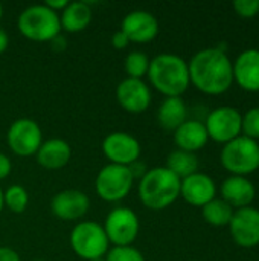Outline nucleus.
<instances>
[{"label": "nucleus", "instance_id": "nucleus-39", "mask_svg": "<svg viewBox=\"0 0 259 261\" xmlns=\"http://www.w3.org/2000/svg\"><path fill=\"white\" fill-rule=\"evenodd\" d=\"M35 261H43V260H35Z\"/></svg>", "mask_w": 259, "mask_h": 261}, {"label": "nucleus", "instance_id": "nucleus-1", "mask_svg": "<svg viewBox=\"0 0 259 261\" xmlns=\"http://www.w3.org/2000/svg\"><path fill=\"white\" fill-rule=\"evenodd\" d=\"M188 69L191 84L206 95H221L234 83L232 61L220 47L198 50L188 63Z\"/></svg>", "mask_w": 259, "mask_h": 261}, {"label": "nucleus", "instance_id": "nucleus-33", "mask_svg": "<svg viewBox=\"0 0 259 261\" xmlns=\"http://www.w3.org/2000/svg\"><path fill=\"white\" fill-rule=\"evenodd\" d=\"M0 261H20V255L8 246H0Z\"/></svg>", "mask_w": 259, "mask_h": 261}, {"label": "nucleus", "instance_id": "nucleus-14", "mask_svg": "<svg viewBox=\"0 0 259 261\" xmlns=\"http://www.w3.org/2000/svg\"><path fill=\"white\" fill-rule=\"evenodd\" d=\"M90 208V199L79 190H63L58 191L50 200V211L55 217L72 222L82 219Z\"/></svg>", "mask_w": 259, "mask_h": 261}, {"label": "nucleus", "instance_id": "nucleus-27", "mask_svg": "<svg viewBox=\"0 0 259 261\" xmlns=\"http://www.w3.org/2000/svg\"><path fill=\"white\" fill-rule=\"evenodd\" d=\"M104 261H145V257L133 246H111Z\"/></svg>", "mask_w": 259, "mask_h": 261}, {"label": "nucleus", "instance_id": "nucleus-6", "mask_svg": "<svg viewBox=\"0 0 259 261\" xmlns=\"http://www.w3.org/2000/svg\"><path fill=\"white\" fill-rule=\"evenodd\" d=\"M70 246L73 252L87 261L101 260L110 249V242L102 225L96 222H79L70 232Z\"/></svg>", "mask_w": 259, "mask_h": 261}, {"label": "nucleus", "instance_id": "nucleus-5", "mask_svg": "<svg viewBox=\"0 0 259 261\" xmlns=\"http://www.w3.org/2000/svg\"><path fill=\"white\" fill-rule=\"evenodd\" d=\"M221 165L232 176H249L259 170V144L246 136H238L224 144L220 154Z\"/></svg>", "mask_w": 259, "mask_h": 261}, {"label": "nucleus", "instance_id": "nucleus-31", "mask_svg": "<svg viewBox=\"0 0 259 261\" xmlns=\"http://www.w3.org/2000/svg\"><path fill=\"white\" fill-rule=\"evenodd\" d=\"M11 171H12V162H11V159L6 154L0 153V180L6 179L11 174Z\"/></svg>", "mask_w": 259, "mask_h": 261}, {"label": "nucleus", "instance_id": "nucleus-35", "mask_svg": "<svg viewBox=\"0 0 259 261\" xmlns=\"http://www.w3.org/2000/svg\"><path fill=\"white\" fill-rule=\"evenodd\" d=\"M50 46H52V49L53 50H64L66 49V46H67V41H66V38H63L61 37V34L58 35V37H55L52 41H50Z\"/></svg>", "mask_w": 259, "mask_h": 261}, {"label": "nucleus", "instance_id": "nucleus-9", "mask_svg": "<svg viewBox=\"0 0 259 261\" xmlns=\"http://www.w3.org/2000/svg\"><path fill=\"white\" fill-rule=\"evenodd\" d=\"M209 139L218 144H227L241 136L243 115L238 109L231 106H221L214 109L203 122Z\"/></svg>", "mask_w": 259, "mask_h": 261}, {"label": "nucleus", "instance_id": "nucleus-24", "mask_svg": "<svg viewBox=\"0 0 259 261\" xmlns=\"http://www.w3.org/2000/svg\"><path fill=\"white\" fill-rule=\"evenodd\" d=\"M234 211L235 210L229 203H226L223 199L215 197L202 208V216H203V220L209 223L211 226L223 228V226H229Z\"/></svg>", "mask_w": 259, "mask_h": 261}, {"label": "nucleus", "instance_id": "nucleus-30", "mask_svg": "<svg viewBox=\"0 0 259 261\" xmlns=\"http://www.w3.org/2000/svg\"><path fill=\"white\" fill-rule=\"evenodd\" d=\"M128 44H130V40H128V37H127L121 29L116 31V32L111 35V46H113L114 49L121 50V49H125Z\"/></svg>", "mask_w": 259, "mask_h": 261}, {"label": "nucleus", "instance_id": "nucleus-18", "mask_svg": "<svg viewBox=\"0 0 259 261\" xmlns=\"http://www.w3.org/2000/svg\"><path fill=\"white\" fill-rule=\"evenodd\" d=\"M221 199L234 210L247 208L256 197L255 185L243 176H229L221 184Z\"/></svg>", "mask_w": 259, "mask_h": 261}, {"label": "nucleus", "instance_id": "nucleus-3", "mask_svg": "<svg viewBox=\"0 0 259 261\" xmlns=\"http://www.w3.org/2000/svg\"><path fill=\"white\" fill-rule=\"evenodd\" d=\"M180 182L166 167L150 168L139 180L140 202L153 211L166 210L180 197Z\"/></svg>", "mask_w": 259, "mask_h": 261}, {"label": "nucleus", "instance_id": "nucleus-20", "mask_svg": "<svg viewBox=\"0 0 259 261\" xmlns=\"http://www.w3.org/2000/svg\"><path fill=\"white\" fill-rule=\"evenodd\" d=\"M209 141L206 127L195 119H186L177 130H174V142L179 150L195 153L202 150Z\"/></svg>", "mask_w": 259, "mask_h": 261}, {"label": "nucleus", "instance_id": "nucleus-36", "mask_svg": "<svg viewBox=\"0 0 259 261\" xmlns=\"http://www.w3.org/2000/svg\"><path fill=\"white\" fill-rule=\"evenodd\" d=\"M9 46V35L5 29L0 28V54H3Z\"/></svg>", "mask_w": 259, "mask_h": 261}, {"label": "nucleus", "instance_id": "nucleus-13", "mask_svg": "<svg viewBox=\"0 0 259 261\" xmlns=\"http://www.w3.org/2000/svg\"><path fill=\"white\" fill-rule=\"evenodd\" d=\"M116 99L128 113H143L151 104V90L143 80L127 76L116 87Z\"/></svg>", "mask_w": 259, "mask_h": 261}, {"label": "nucleus", "instance_id": "nucleus-23", "mask_svg": "<svg viewBox=\"0 0 259 261\" xmlns=\"http://www.w3.org/2000/svg\"><path fill=\"white\" fill-rule=\"evenodd\" d=\"M165 167L182 180L185 177H189L191 174H195L198 171L200 164L195 153H189L177 148L172 153H169Z\"/></svg>", "mask_w": 259, "mask_h": 261}, {"label": "nucleus", "instance_id": "nucleus-7", "mask_svg": "<svg viewBox=\"0 0 259 261\" xmlns=\"http://www.w3.org/2000/svg\"><path fill=\"white\" fill-rule=\"evenodd\" d=\"M134 177L128 167L107 164L101 168L95 180L96 194L105 202H119L125 199L133 188Z\"/></svg>", "mask_w": 259, "mask_h": 261}, {"label": "nucleus", "instance_id": "nucleus-28", "mask_svg": "<svg viewBox=\"0 0 259 261\" xmlns=\"http://www.w3.org/2000/svg\"><path fill=\"white\" fill-rule=\"evenodd\" d=\"M241 135L253 141L259 139V107H253L243 115Z\"/></svg>", "mask_w": 259, "mask_h": 261}, {"label": "nucleus", "instance_id": "nucleus-17", "mask_svg": "<svg viewBox=\"0 0 259 261\" xmlns=\"http://www.w3.org/2000/svg\"><path fill=\"white\" fill-rule=\"evenodd\" d=\"M234 81L247 92H259V49L241 52L232 63Z\"/></svg>", "mask_w": 259, "mask_h": 261}, {"label": "nucleus", "instance_id": "nucleus-25", "mask_svg": "<svg viewBox=\"0 0 259 261\" xmlns=\"http://www.w3.org/2000/svg\"><path fill=\"white\" fill-rule=\"evenodd\" d=\"M29 203V194L23 185H11L3 191V206L14 214H21L26 211Z\"/></svg>", "mask_w": 259, "mask_h": 261}, {"label": "nucleus", "instance_id": "nucleus-34", "mask_svg": "<svg viewBox=\"0 0 259 261\" xmlns=\"http://www.w3.org/2000/svg\"><path fill=\"white\" fill-rule=\"evenodd\" d=\"M67 3H69V0H46V2H44V5H46L49 9H52V11H55V12H58V14L67 6Z\"/></svg>", "mask_w": 259, "mask_h": 261}, {"label": "nucleus", "instance_id": "nucleus-26", "mask_svg": "<svg viewBox=\"0 0 259 261\" xmlns=\"http://www.w3.org/2000/svg\"><path fill=\"white\" fill-rule=\"evenodd\" d=\"M150 67V58L142 50H131L124 61V69L128 75V78L142 80L148 73Z\"/></svg>", "mask_w": 259, "mask_h": 261}, {"label": "nucleus", "instance_id": "nucleus-37", "mask_svg": "<svg viewBox=\"0 0 259 261\" xmlns=\"http://www.w3.org/2000/svg\"><path fill=\"white\" fill-rule=\"evenodd\" d=\"M3 208H5V206H3V191H2V188H0V213H2Z\"/></svg>", "mask_w": 259, "mask_h": 261}, {"label": "nucleus", "instance_id": "nucleus-2", "mask_svg": "<svg viewBox=\"0 0 259 261\" xmlns=\"http://www.w3.org/2000/svg\"><path fill=\"white\" fill-rule=\"evenodd\" d=\"M147 75L151 86L166 98L182 96L191 84L188 61L176 54H159L151 58Z\"/></svg>", "mask_w": 259, "mask_h": 261}, {"label": "nucleus", "instance_id": "nucleus-19", "mask_svg": "<svg viewBox=\"0 0 259 261\" xmlns=\"http://www.w3.org/2000/svg\"><path fill=\"white\" fill-rule=\"evenodd\" d=\"M38 165L46 170H60L66 167L72 158V148L67 141L52 138L44 141L35 153Z\"/></svg>", "mask_w": 259, "mask_h": 261}, {"label": "nucleus", "instance_id": "nucleus-21", "mask_svg": "<svg viewBox=\"0 0 259 261\" xmlns=\"http://www.w3.org/2000/svg\"><path fill=\"white\" fill-rule=\"evenodd\" d=\"M188 119V107L182 96H169L157 109V122L162 128L174 132Z\"/></svg>", "mask_w": 259, "mask_h": 261}, {"label": "nucleus", "instance_id": "nucleus-4", "mask_svg": "<svg viewBox=\"0 0 259 261\" xmlns=\"http://www.w3.org/2000/svg\"><path fill=\"white\" fill-rule=\"evenodd\" d=\"M17 26L23 37L37 43H50L61 34L60 14L44 3L24 8L18 15Z\"/></svg>", "mask_w": 259, "mask_h": 261}, {"label": "nucleus", "instance_id": "nucleus-22", "mask_svg": "<svg viewBox=\"0 0 259 261\" xmlns=\"http://www.w3.org/2000/svg\"><path fill=\"white\" fill-rule=\"evenodd\" d=\"M92 21V9L87 2H69L60 12L61 29L67 32H81Z\"/></svg>", "mask_w": 259, "mask_h": 261}, {"label": "nucleus", "instance_id": "nucleus-15", "mask_svg": "<svg viewBox=\"0 0 259 261\" xmlns=\"http://www.w3.org/2000/svg\"><path fill=\"white\" fill-rule=\"evenodd\" d=\"M121 31L130 43H148L159 34V20L145 9H134L122 18Z\"/></svg>", "mask_w": 259, "mask_h": 261}, {"label": "nucleus", "instance_id": "nucleus-8", "mask_svg": "<svg viewBox=\"0 0 259 261\" xmlns=\"http://www.w3.org/2000/svg\"><path fill=\"white\" fill-rule=\"evenodd\" d=\"M110 245L113 246H131L139 236V217L131 208L119 206L111 210L105 223L102 225Z\"/></svg>", "mask_w": 259, "mask_h": 261}, {"label": "nucleus", "instance_id": "nucleus-12", "mask_svg": "<svg viewBox=\"0 0 259 261\" xmlns=\"http://www.w3.org/2000/svg\"><path fill=\"white\" fill-rule=\"evenodd\" d=\"M234 242L240 248H255L259 245V210L247 206L234 211L229 223Z\"/></svg>", "mask_w": 259, "mask_h": 261}, {"label": "nucleus", "instance_id": "nucleus-10", "mask_svg": "<svg viewBox=\"0 0 259 261\" xmlns=\"http://www.w3.org/2000/svg\"><path fill=\"white\" fill-rule=\"evenodd\" d=\"M6 142L14 154L21 158L32 156L43 144V132L34 119L18 118L9 125Z\"/></svg>", "mask_w": 259, "mask_h": 261}, {"label": "nucleus", "instance_id": "nucleus-11", "mask_svg": "<svg viewBox=\"0 0 259 261\" xmlns=\"http://www.w3.org/2000/svg\"><path fill=\"white\" fill-rule=\"evenodd\" d=\"M102 153L110 164L128 167L139 161L140 144L127 132H111L102 141Z\"/></svg>", "mask_w": 259, "mask_h": 261}, {"label": "nucleus", "instance_id": "nucleus-29", "mask_svg": "<svg viewBox=\"0 0 259 261\" xmlns=\"http://www.w3.org/2000/svg\"><path fill=\"white\" fill-rule=\"evenodd\" d=\"M234 11L243 18H253L259 15V0H235Z\"/></svg>", "mask_w": 259, "mask_h": 261}, {"label": "nucleus", "instance_id": "nucleus-38", "mask_svg": "<svg viewBox=\"0 0 259 261\" xmlns=\"http://www.w3.org/2000/svg\"><path fill=\"white\" fill-rule=\"evenodd\" d=\"M2 17H3V8H2V5H0V20H2Z\"/></svg>", "mask_w": 259, "mask_h": 261}, {"label": "nucleus", "instance_id": "nucleus-32", "mask_svg": "<svg viewBox=\"0 0 259 261\" xmlns=\"http://www.w3.org/2000/svg\"><path fill=\"white\" fill-rule=\"evenodd\" d=\"M128 170H130L131 176H133L134 179H139V180H140V179L145 176V173L148 171V168L145 167V164L140 162V161H136V162H133L131 165H128Z\"/></svg>", "mask_w": 259, "mask_h": 261}, {"label": "nucleus", "instance_id": "nucleus-16", "mask_svg": "<svg viewBox=\"0 0 259 261\" xmlns=\"http://www.w3.org/2000/svg\"><path fill=\"white\" fill-rule=\"evenodd\" d=\"M217 196V185L212 177L197 171L180 182V197L192 206L203 208Z\"/></svg>", "mask_w": 259, "mask_h": 261}]
</instances>
